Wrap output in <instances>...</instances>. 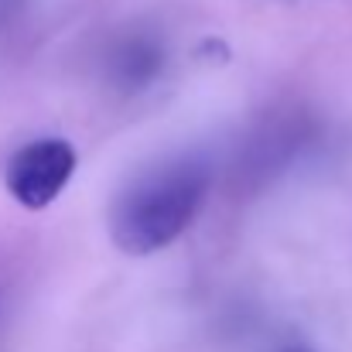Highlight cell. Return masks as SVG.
I'll use <instances>...</instances> for the list:
<instances>
[{
  "label": "cell",
  "instance_id": "1",
  "mask_svg": "<svg viewBox=\"0 0 352 352\" xmlns=\"http://www.w3.org/2000/svg\"><path fill=\"white\" fill-rule=\"evenodd\" d=\"M206 192L209 171L199 161H168L137 175L113 199V243L130 256H147L171 246L199 216Z\"/></svg>",
  "mask_w": 352,
  "mask_h": 352
},
{
  "label": "cell",
  "instance_id": "2",
  "mask_svg": "<svg viewBox=\"0 0 352 352\" xmlns=\"http://www.w3.org/2000/svg\"><path fill=\"white\" fill-rule=\"evenodd\" d=\"M76 175V147L62 137H41L10 154L3 185L24 209H48Z\"/></svg>",
  "mask_w": 352,
  "mask_h": 352
},
{
  "label": "cell",
  "instance_id": "3",
  "mask_svg": "<svg viewBox=\"0 0 352 352\" xmlns=\"http://www.w3.org/2000/svg\"><path fill=\"white\" fill-rule=\"evenodd\" d=\"M294 352H301V349H294Z\"/></svg>",
  "mask_w": 352,
  "mask_h": 352
}]
</instances>
